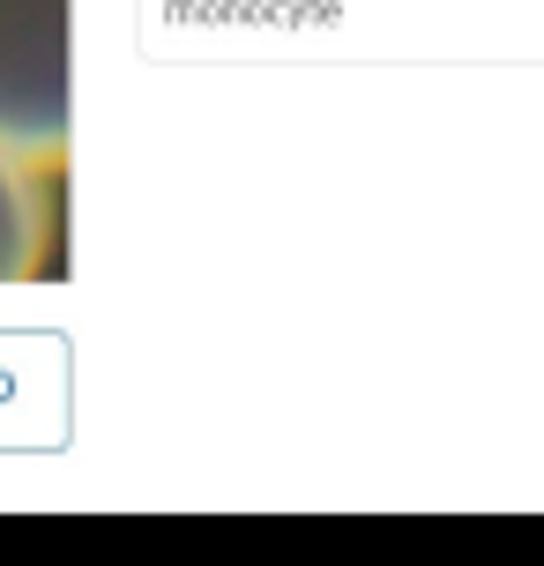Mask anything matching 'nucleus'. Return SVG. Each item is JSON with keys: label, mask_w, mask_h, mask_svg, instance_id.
Here are the masks:
<instances>
[{"label": "nucleus", "mask_w": 544, "mask_h": 566, "mask_svg": "<svg viewBox=\"0 0 544 566\" xmlns=\"http://www.w3.org/2000/svg\"><path fill=\"white\" fill-rule=\"evenodd\" d=\"M38 261H45V195H38V171L0 149V283L38 276Z\"/></svg>", "instance_id": "obj_2"}, {"label": "nucleus", "mask_w": 544, "mask_h": 566, "mask_svg": "<svg viewBox=\"0 0 544 566\" xmlns=\"http://www.w3.org/2000/svg\"><path fill=\"white\" fill-rule=\"evenodd\" d=\"M0 149L30 171L67 157V0H0Z\"/></svg>", "instance_id": "obj_1"}]
</instances>
